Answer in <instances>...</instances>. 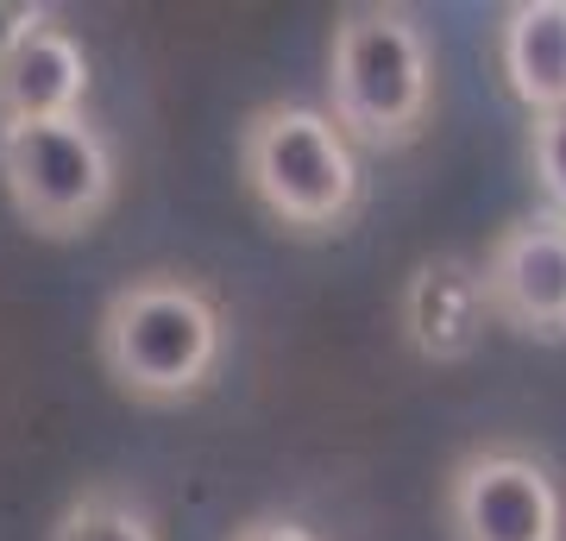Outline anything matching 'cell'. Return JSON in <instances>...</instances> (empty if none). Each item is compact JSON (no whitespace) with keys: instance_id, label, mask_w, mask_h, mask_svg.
Segmentation results:
<instances>
[{"instance_id":"52a82bcc","label":"cell","mask_w":566,"mask_h":541,"mask_svg":"<svg viewBox=\"0 0 566 541\" xmlns=\"http://www.w3.org/2000/svg\"><path fill=\"white\" fill-rule=\"evenodd\" d=\"M403 341L422 353L428 365H460L472 360V346L485 341V321H491V302H485V278L479 264L460 259V252H434L409 271L403 283Z\"/></svg>"},{"instance_id":"7c38bea8","label":"cell","mask_w":566,"mask_h":541,"mask_svg":"<svg viewBox=\"0 0 566 541\" xmlns=\"http://www.w3.org/2000/svg\"><path fill=\"white\" fill-rule=\"evenodd\" d=\"M51 20H57L51 7H25V0H0V63L13 58V51H20V44L32 39L39 25H51Z\"/></svg>"},{"instance_id":"6da1fadb","label":"cell","mask_w":566,"mask_h":541,"mask_svg":"<svg viewBox=\"0 0 566 541\" xmlns=\"http://www.w3.org/2000/svg\"><path fill=\"white\" fill-rule=\"evenodd\" d=\"M95 353L114 391L145 409H177L196 403L221 372L227 315L214 290H202L182 271H139L120 283L102 309Z\"/></svg>"},{"instance_id":"8fae6325","label":"cell","mask_w":566,"mask_h":541,"mask_svg":"<svg viewBox=\"0 0 566 541\" xmlns=\"http://www.w3.org/2000/svg\"><path fill=\"white\" fill-rule=\"evenodd\" d=\"M528 170L542 183L547 208L566 215V107L560 114H535V126H528Z\"/></svg>"},{"instance_id":"7a4b0ae2","label":"cell","mask_w":566,"mask_h":541,"mask_svg":"<svg viewBox=\"0 0 566 541\" xmlns=\"http://www.w3.org/2000/svg\"><path fill=\"white\" fill-rule=\"evenodd\" d=\"M327 107L353 145H416L434 107V51L403 7H340L327 39Z\"/></svg>"},{"instance_id":"5b68a950","label":"cell","mask_w":566,"mask_h":541,"mask_svg":"<svg viewBox=\"0 0 566 541\" xmlns=\"http://www.w3.org/2000/svg\"><path fill=\"white\" fill-rule=\"evenodd\" d=\"M453 541H560L566 498L528 447H472L447 472Z\"/></svg>"},{"instance_id":"4fadbf2b","label":"cell","mask_w":566,"mask_h":541,"mask_svg":"<svg viewBox=\"0 0 566 541\" xmlns=\"http://www.w3.org/2000/svg\"><path fill=\"white\" fill-rule=\"evenodd\" d=\"M227 541H322V535L303 529L296 517H252V522H240Z\"/></svg>"},{"instance_id":"ba28073f","label":"cell","mask_w":566,"mask_h":541,"mask_svg":"<svg viewBox=\"0 0 566 541\" xmlns=\"http://www.w3.org/2000/svg\"><path fill=\"white\" fill-rule=\"evenodd\" d=\"M82 95H88V58L57 20L39 25L13 58L0 63V126L82 114Z\"/></svg>"},{"instance_id":"9c48e42d","label":"cell","mask_w":566,"mask_h":541,"mask_svg":"<svg viewBox=\"0 0 566 541\" xmlns=\"http://www.w3.org/2000/svg\"><path fill=\"white\" fill-rule=\"evenodd\" d=\"M497 70L528 114L566 107V0H516L497 20Z\"/></svg>"},{"instance_id":"30bf717a","label":"cell","mask_w":566,"mask_h":541,"mask_svg":"<svg viewBox=\"0 0 566 541\" xmlns=\"http://www.w3.org/2000/svg\"><path fill=\"white\" fill-rule=\"evenodd\" d=\"M51 541H158V522L139 498H126L114 485H95V491L63 503Z\"/></svg>"},{"instance_id":"8992f818","label":"cell","mask_w":566,"mask_h":541,"mask_svg":"<svg viewBox=\"0 0 566 541\" xmlns=\"http://www.w3.org/2000/svg\"><path fill=\"white\" fill-rule=\"evenodd\" d=\"M491 321L528 341H566V215L542 208L510 221L479 259Z\"/></svg>"},{"instance_id":"3957f363","label":"cell","mask_w":566,"mask_h":541,"mask_svg":"<svg viewBox=\"0 0 566 541\" xmlns=\"http://www.w3.org/2000/svg\"><path fill=\"white\" fill-rule=\"evenodd\" d=\"M240 177L252 201L296 240L340 233L365 196L353 139L334 126V114L303 101H264L240 126Z\"/></svg>"},{"instance_id":"277c9868","label":"cell","mask_w":566,"mask_h":541,"mask_svg":"<svg viewBox=\"0 0 566 541\" xmlns=\"http://www.w3.org/2000/svg\"><path fill=\"white\" fill-rule=\"evenodd\" d=\"M0 177L32 233L44 240H76L114 208L120 164L114 145L88 114L63 121H13L0 126Z\"/></svg>"}]
</instances>
